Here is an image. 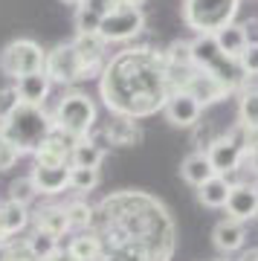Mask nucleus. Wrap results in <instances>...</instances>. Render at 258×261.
Returning a JSON list of instances; mask_svg holds the SVG:
<instances>
[{
  "instance_id": "f257e3e1",
  "label": "nucleus",
  "mask_w": 258,
  "mask_h": 261,
  "mask_svg": "<svg viewBox=\"0 0 258 261\" xmlns=\"http://www.w3.org/2000/svg\"><path fill=\"white\" fill-rule=\"evenodd\" d=\"M99 90L113 116L145 119L163 111L166 99L174 93L168 82L166 53H154L145 47L122 49L119 56H113L105 64Z\"/></svg>"
},
{
  "instance_id": "f03ea898",
  "label": "nucleus",
  "mask_w": 258,
  "mask_h": 261,
  "mask_svg": "<svg viewBox=\"0 0 258 261\" xmlns=\"http://www.w3.org/2000/svg\"><path fill=\"white\" fill-rule=\"evenodd\" d=\"M90 229L101 241L113 238L111 250L137 247L148 255V261H168L174 252V226L166 206L142 192H119L108 197L96 209Z\"/></svg>"
},
{
  "instance_id": "7ed1b4c3",
  "label": "nucleus",
  "mask_w": 258,
  "mask_h": 261,
  "mask_svg": "<svg viewBox=\"0 0 258 261\" xmlns=\"http://www.w3.org/2000/svg\"><path fill=\"white\" fill-rule=\"evenodd\" d=\"M56 130V122H53V113H46L44 108L38 105H23L20 102L15 111L0 122V134L18 145L20 154H35L41 148V142Z\"/></svg>"
},
{
  "instance_id": "20e7f679",
  "label": "nucleus",
  "mask_w": 258,
  "mask_h": 261,
  "mask_svg": "<svg viewBox=\"0 0 258 261\" xmlns=\"http://www.w3.org/2000/svg\"><path fill=\"white\" fill-rule=\"evenodd\" d=\"M53 122H56V130L73 137V140H84L96 128L99 111H96V102L87 93L70 90V93H64L58 99L56 111H53Z\"/></svg>"
},
{
  "instance_id": "39448f33",
  "label": "nucleus",
  "mask_w": 258,
  "mask_h": 261,
  "mask_svg": "<svg viewBox=\"0 0 258 261\" xmlns=\"http://www.w3.org/2000/svg\"><path fill=\"white\" fill-rule=\"evenodd\" d=\"M238 6L241 0H183V23L194 29V35H215L223 27L235 23Z\"/></svg>"
},
{
  "instance_id": "423d86ee",
  "label": "nucleus",
  "mask_w": 258,
  "mask_h": 261,
  "mask_svg": "<svg viewBox=\"0 0 258 261\" xmlns=\"http://www.w3.org/2000/svg\"><path fill=\"white\" fill-rule=\"evenodd\" d=\"M46 61V53L41 49V44H35L32 38H18L9 41L0 49V70L9 79H20L29 73H41Z\"/></svg>"
},
{
  "instance_id": "0eeeda50",
  "label": "nucleus",
  "mask_w": 258,
  "mask_h": 261,
  "mask_svg": "<svg viewBox=\"0 0 258 261\" xmlns=\"http://www.w3.org/2000/svg\"><path fill=\"white\" fill-rule=\"evenodd\" d=\"M44 73L49 75V82L53 84H79L84 79H93L90 70L84 67V61L79 58L73 44H58L56 49H49L46 53V61H44Z\"/></svg>"
},
{
  "instance_id": "6e6552de",
  "label": "nucleus",
  "mask_w": 258,
  "mask_h": 261,
  "mask_svg": "<svg viewBox=\"0 0 258 261\" xmlns=\"http://www.w3.org/2000/svg\"><path fill=\"white\" fill-rule=\"evenodd\" d=\"M142 29H145V12L139 6H125L122 3L119 9H113L111 15L101 18L99 35L105 44H125L131 38H137Z\"/></svg>"
},
{
  "instance_id": "1a4fd4ad",
  "label": "nucleus",
  "mask_w": 258,
  "mask_h": 261,
  "mask_svg": "<svg viewBox=\"0 0 258 261\" xmlns=\"http://www.w3.org/2000/svg\"><path fill=\"white\" fill-rule=\"evenodd\" d=\"M180 90H186V93L192 96V99H197V102L203 105V108H209V105H218L221 99H226L229 96V90L223 87L218 79H215L212 73H206V70H189V75H186V82Z\"/></svg>"
},
{
  "instance_id": "9d476101",
  "label": "nucleus",
  "mask_w": 258,
  "mask_h": 261,
  "mask_svg": "<svg viewBox=\"0 0 258 261\" xmlns=\"http://www.w3.org/2000/svg\"><path fill=\"white\" fill-rule=\"evenodd\" d=\"M244 145L238 140H232L229 134H221L218 140L206 148V157L212 163V168L218 174H232V171H238L244 166Z\"/></svg>"
},
{
  "instance_id": "9b49d317",
  "label": "nucleus",
  "mask_w": 258,
  "mask_h": 261,
  "mask_svg": "<svg viewBox=\"0 0 258 261\" xmlns=\"http://www.w3.org/2000/svg\"><path fill=\"white\" fill-rule=\"evenodd\" d=\"M163 113L166 119L174 125V128H194L200 122V113H203V105L197 99L186 93V90H174V93L166 99L163 105Z\"/></svg>"
},
{
  "instance_id": "f8f14e48",
  "label": "nucleus",
  "mask_w": 258,
  "mask_h": 261,
  "mask_svg": "<svg viewBox=\"0 0 258 261\" xmlns=\"http://www.w3.org/2000/svg\"><path fill=\"white\" fill-rule=\"evenodd\" d=\"M75 142L79 140L67 137V134H61V130H53V134L41 142V148H38L32 157H35L38 166H67Z\"/></svg>"
},
{
  "instance_id": "ddd939ff",
  "label": "nucleus",
  "mask_w": 258,
  "mask_h": 261,
  "mask_svg": "<svg viewBox=\"0 0 258 261\" xmlns=\"http://www.w3.org/2000/svg\"><path fill=\"white\" fill-rule=\"evenodd\" d=\"M226 215H229L232 221H241V224H247L252 218H258V197H255V189L249 186V183H235L229 189V197H226Z\"/></svg>"
},
{
  "instance_id": "4468645a",
  "label": "nucleus",
  "mask_w": 258,
  "mask_h": 261,
  "mask_svg": "<svg viewBox=\"0 0 258 261\" xmlns=\"http://www.w3.org/2000/svg\"><path fill=\"white\" fill-rule=\"evenodd\" d=\"M70 163L67 166H38L32 168V183H35L38 189V195H46V197H53V195H61L64 189H70Z\"/></svg>"
},
{
  "instance_id": "2eb2a0df",
  "label": "nucleus",
  "mask_w": 258,
  "mask_h": 261,
  "mask_svg": "<svg viewBox=\"0 0 258 261\" xmlns=\"http://www.w3.org/2000/svg\"><path fill=\"white\" fill-rule=\"evenodd\" d=\"M75 47V53H79V58L84 61V67L90 70V75L101 73L105 70V56H108V44L101 41L99 32H93V35H82V32H75V38L70 41Z\"/></svg>"
},
{
  "instance_id": "dca6fc26",
  "label": "nucleus",
  "mask_w": 258,
  "mask_h": 261,
  "mask_svg": "<svg viewBox=\"0 0 258 261\" xmlns=\"http://www.w3.org/2000/svg\"><path fill=\"white\" fill-rule=\"evenodd\" d=\"M18 96L23 105H38V108H44L46 96L53 90V82H49V75L41 70V73H29V75H20L18 79Z\"/></svg>"
},
{
  "instance_id": "f3484780",
  "label": "nucleus",
  "mask_w": 258,
  "mask_h": 261,
  "mask_svg": "<svg viewBox=\"0 0 258 261\" xmlns=\"http://www.w3.org/2000/svg\"><path fill=\"white\" fill-rule=\"evenodd\" d=\"M212 241L221 252H238L241 247L247 244V226L241 224V221L226 218V221H221V224L212 229Z\"/></svg>"
},
{
  "instance_id": "a211bd4d",
  "label": "nucleus",
  "mask_w": 258,
  "mask_h": 261,
  "mask_svg": "<svg viewBox=\"0 0 258 261\" xmlns=\"http://www.w3.org/2000/svg\"><path fill=\"white\" fill-rule=\"evenodd\" d=\"M218 171L212 168V163H209V157H206V151H194V154H189V157L183 160V166H180V177L189 183V186H203L209 177H215Z\"/></svg>"
},
{
  "instance_id": "6ab92c4d",
  "label": "nucleus",
  "mask_w": 258,
  "mask_h": 261,
  "mask_svg": "<svg viewBox=\"0 0 258 261\" xmlns=\"http://www.w3.org/2000/svg\"><path fill=\"white\" fill-rule=\"evenodd\" d=\"M67 252L73 261H101L105 258V244L96 232H79L73 241L67 244Z\"/></svg>"
},
{
  "instance_id": "aec40b11",
  "label": "nucleus",
  "mask_w": 258,
  "mask_h": 261,
  "mask_svg": "<svg viewBox=\"0 0 258 261\" xmlns=\"http://www.w3.org/2000/svg\"><path fill=\"white\" fill-rule=\"evenodd\" d=\"M35 229H44V232H53V235H61L70 232V221H67V209L64 206H41L35 215Z\"/></svg>"
},
{
  "instance_id": "412c9836",
  "label": "nucleus",
  "mask_w": 258,
  "mask_h": 261,
  "mask_svg": "<svg viewBox=\"0 0 258 261\" xmlns=\"http://www.w3.org/2000/svg\"><path fill=\"white\" fill-rule=\"evenodd\" d=\"M229 180L223 174H215L209 177L203 186H197V200H200L206 209H223L226 206V197H229Z\"/></svg>"
},
{
  "instance_id": "4be33fe9",
  "label": "nucleus",
  "mask_w": 258,
  "mask_h": 261,
  "mask_svg": "<svg viewBox=\"0 0 258 261\" xmlns=\"http://www.w3.org/2000/svg\"><path fill=\"white\" fill-rule=\"evenodd\" d=\"M101 160H105V148L96 145L90 137H84L73 145V154H70V166L75 168H99Z\"/></svg>"
},
{
  "instance_id": "5701e85b",
  "label": "nucleus",
  "mask_w": 258,
  "mask_h": 261,
  "mask_svg": "<svg viewBox=\"0 0 258 261\" xmlns=\"http://www.w3.org/2000/svg\"><path fill=\"white\" fill-rule=\"evenodd\" d=\"M29 252L35 255V261H49L53 255L61 252V244H58V235L44 232V229H32V235L27 238Z\"/></svg>"
},
{
  "instance_id": "b1692460",
  "label": "nucleus",
  "mask_w": 258,
  "mask_h": 261,
  "mask_svg": "<svg viewBox=\"0 0 258 261\" xmlns=\"http://www.w3.org/2000/svg\"><path fill=\"white\" fill-rule=\"evenodd\" d=\"M218 38V44L226 56L232 58H241L244 56V49H247V35H244V23H229V27H223L221 32H215Z\"/></svg>"
},
{
  "instance_id": "393cba45",
  "label": "nucleus",
  "mask_w": 258,
  "mask_h": 261,
  "mask_svg": "<svg viewBox=\"0 0 258 261\" xmlns=\"http://www.w3.org/2000/svg\"><path fill=\"white\" fill-rule=\"evenodd\" d=\"M0 218H3V226H6V232H9V238H12V235H18V232L27 229L32 215H29L27 206L15 203V200H6V203H0Z\"/></svg>"
},
{
  "instance_id": "a878e982",
  "label": "nucleus",
  "mask_w": 258,
  "mask_h": 261,
  "mask_svg": "<svg viewBox=\"0 0 258 261\" xmlns=\"http://www.w3.org/2000/svg\"><path fill=\"white\" fill-rule=\"evenodd\" d=\"M105 134H108V140H111L113 145H134V142H139L137 119H125V116H116L113 125L105 128Z\"/></svg>"
},
{
  "instance_id": "bb28decb",
  "label": "nucleus",
  "mask_w": 258,
  "mask_h": 261,
  "mask_svg": "<svg viewBox=\"0 0 258 261\" xmlns=\"http://www.w3.org/2000/svg\"><path fill=\"white\" fill-rule=\"evenodd\" d=\"M64 209H67V221H70V229H90V226H93L96 209H93L87 200H70Z\"/></svg>"
},
{
  "instance_id": "cd10ccee",
  "label": "nucleus",
  "mask_w": 258,
  "mask_h": 261,
  "mask_svg": "<svg viewBox=\"0 0 258 261\" xmlns=\"http://www.w3.org/2000/svg\"><path fill=\"white\" fill-rule=\"evenodd\" d=\"M238 122L244 128H255L258 125V90L249 87L238 96Z\"/></svg>"
},
{
  "instance_id": "c85d7f7f",
  "label": "nucleus",
  "mask_w": 258,
  "mask_h": 261,
  "mask_svg": "<svg viewBox=\"0 0 258 261\" xmlns=\"http://www.w3.org/2000/svg\"><path fill=\"white\" fill-rule=\"evenodd\" d=\"M166 61H168V67H177V70H192L194 67L192 41H174V44L166 49Z\"/></svg>"
},
{
  "instance_id": "c756f323",
  "label": "nucleus",
  "mask_w": 258,
  "mask_h": 261,
  "mask_svg": "<svg viewBox=\"0 0 258 261\" xmlns=\"http://www.w3.org/2000/svg\"><path fill=\"white\" fill-rule=\"evenodd\" d=\"M99 180H101V174H99V168H70V189L73 192H93V189L99 186Z\"/></svg>"
},
{
  "instance_id": "7c9ffc66",
  "label": "nucleus",
  "mask_w": 258,
  "mask_h": 261,
  "mask_svg": "<svg viewBox=\"0 0 258 261\" xmlns=\"http://www.w3.org/2000/svg\"><path fill=\"white\" fill-rule=\"evenodd\" d=\"M35 197H38V189L32 183V177H18L9 183V200H15L20 206H29Z\"/></svg>"
},
{
  "instance_id": "2f4dec72",
  "label": "nucleus",
  "mask_w": 258,
  "mask_h": 261,
  "mask_svg": "<svg viewBox=\"0 0 258 261\" xmlns=\"http://www.w3.org/2000/svg\"><path fill=\"white\" fill-rule=\"evenodd\" d=\"M73 23H75V32L93 35V32H99V27H101V15L99 12H93V9H87V6H79Z\"/></svg>"
},
{
  "instance_id": "473e14b6",
  "label": "nucleus",
  "mask_w": 258,
  "mask_h": 261,
  "mask_svg": "<svg viewBox=\"0 0 258 261\" xmlns=\"http://www.w3.org/2000/svg\"><path fill=\"white\" fill-rule=\"evenodd\" d=\"M20 105V96H18V87L9 84V87H0V122L6 119L15 108Z\"/></svg>"
},
{
  "instance_id": "72a5a7b5",
  "label": "nucleus",
  "mask_w": 258,
  "mask_h": 261,
  "mask_svg": "<svg viewBox=\"0 0 258 261\" xmlns=\"http://www.w3.org/2000/svg\"><path fill=\"white\" fill-rule=\"evenodd\" d=\"M18 157H20V151H18V145H12L3 134H0V171H6V168H12L15 163H18Z\"/></svg>"
},
{
  "instance_id": "f704fd0d",
  "label": "nucleus",
  "mask_w": 258,
  "mask_h": 261,
  "mask_svg": "<svg viewBox=\"0 0 258 261\" xmlns=\"http://www.w3.org/2000/svg\"><path fill=\"white\" fill-rule=\"evenodd\" d=\"M79 6H87V9L99 12L101 18H105V15H111L113 9H119L122 3H119V0H82V3H79Z\"/></svg>"
},
{
  "instance_id": "c9c22d12",
  "label": "nucleus",
  "mask_w": 258,
  "mask_h": 261,
  "mask_svg": "<svg viewBox=\"0 0 258 261\" xmlns=\"http://www.w3.org/2000/svg\"><path fill=\"white\" fill-rule=\"evenodd\" d=\"M238 61H241V67H244V73H247L249 79L258 75V47H247Z\"/></svg>"
},
{
  "instance_id": "e433bc0d",
  "label": "nucleus",
  "mask_w": 258,
  "mask_h": 261,
  "mask_svg": "<svg viewBox=\"0 0 258 261\" xmlns=\"http://www.w3.org/2000/svg\"><path fill=\"white\" fill-rule=\"evenodd\" d=\"M244 35H247V47H258V18L244 20Z\"/></svg>"
},
{
  "instance_id": "4c0bfd02",
  "label": "nucleus",
  "mask_w": 258,
  "mask_h": 261,
  "mask_svg": "<svg viewBox=\"0 0 258 261\" xmlns=\"http://www.w3.org/2000/svg\"><path fill=\"white\" fill-rule=\"evenodd\" d=\"M244 151H258V125L255 128H247L244 130Z\"/></svg>"
},
{
  "instance_id": "58836bf2",
  "label": "nucleus",
  "mask_w": 258,
  "mask_h": 261,
  "mask_svg": "<svg viewBox=\"0 0 258 261\" xmlns=\"http://www.w3.org/2000/svg\"><path fill=\"white\" fill-rule=\"evenodd\" d=\"M12 261H35V255L29 252L27 241H23V244H18V247L12 244Z\"/></svg>"
},
{
  "instance_id": "ea45409f",
  "label": "nucleus",
  "mask_w": 258,
  "mask_h": 261,
  "mask_svg": "<svg viewBox=\"0 0 258 261\" xmlns=\"http://www.w3.org/2000/svg\"><path fill=\"white\" fill-rule=\"evenodd\" d=\"M244 166H247V171H252L258 177V151H249V154H244Z\"/></svg>"
},
{
  "instance_id": "a19ab883",
  "label": "nucleus",
  "mask_w": 258,
  "mask_h": 261,
  "mask_svg": "<svg viewBox=\"0 0 258 261\" xmlns=\"http://www.w3.org/2000/svg\"><path fill=\"white\" fill-rule=\"evenodd\" d=\"M0 261H12V244H0Z\"/></svg>"
},
{
  "instance_id": "79ce46f5",
  "label": "nucleus",
  "mask_w": 258,
  "mask_h": 261,
  "mask_svg": "<svg viewBox=\"0 0 258 261\" xmlns=\"http://www.w3.org/2000/svg\"><path fill=\"white\" fill-rule=\"evenodd\" d=\"M0 244H9V232H6V226H3V218H0Z\"/></svg>"
},
{
  "instance_id": "37998d69",
  "label": "nucleus",
  "mask_w": 258,
  "mask_h": 261,
  "mask_svg": "<svg viewBox=\"0 0 258 261\" xmlns=\"http://www.w3.org/2000/svg\"><path fill=\"white\" fill-rule=\"evenodd\" d=\"M241 261H258V250H249V252H244V255H241Z\"/></svg>"
},
{
  "instance_id": "c03bdc74",
  "label": "nucleus",
  "mask_w": 258,
  "mask_h": 261,
  "mask_svg": "<svg viewBox=\"0 0 258 261\" xmlns=\"http://www.w3.org/2000/svg\"><path fill=\"white\" fill-rule=\"evenodd\" d=\"M119 3H125V6H142L145 0H119Z\"/></svg>"
},
{
  "instance_id": "a18cd8bd",
  "label": "nucleus",
  "mask_w": 258,
  "mask_h": 261,
  "mask_svg": "<svg viewBox=\"0 0 258 261\" xmlns=\"http://www.w3.org/2000/svg\"><path fill=\"white\" fill-rule=\"evenodd\" d=\"M61 3H70V6H79V3H82V0H61Z\"/></svg>"
},
{
  "instance_id": "49530a36",
  "label": "nucleus",
  "mask_w": 258,
  "mask_h": 261,
  "mask_svg": "<svg viewBox=\"0 0 258 261\" xmlns=\"http://www.w3.org/2000/svg\"><path fill=\"white\" fill-rule=\"evenodd\" d=\"M252 189H255V197H258V183H252Z\"/></svg>"
},
{
  "instance_id": "de8ad7c7",
  "label": "nucleus",
  "mask_w": 258,
  "mask_h": 261,
  "mask_svg": "<svg viewBox=\"0 0 258 261\" xmlns=\"http://www.w3.org/2000/svg\"><path fill=\"white\" fill-rule=\"evenodd\" d=\"M221 261H229V258H221Z\"/></svg>"
}]
</instances>
